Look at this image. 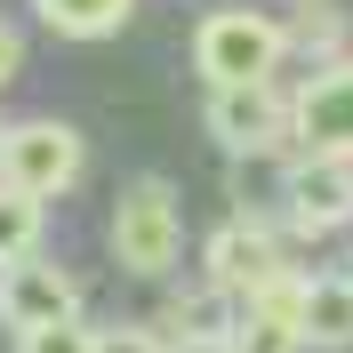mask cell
I'll return each instance as SVG.
<instances>
[{"label":"cell","instance_id":"19","mask_svg":"<svg viewBox=\"0 0 353 353\" xmlns=\"http://www.w3.org/2000/svg\"><path fill=\"white\" fill-rule=\"evenodd\" d=\"M345 273H353V257H345Z\"/></svg>","mask_w":353,"mask_h":353},{"label":"cell","instance_id":"10","mask_svg":"<svg viewBox=\"0 0 353 353\" xmlns=\"http://www.w3.org/2000/svg\"><path fill=\"white\" fill-rule=\"evenodd\" d=\"M297 330H305V353H345L353 345V273H305Z\"/></svg>","mask_w":353,"mask_h":353},{"label":"cell","instance_id":"9","mask_svg":"<svg viewBox=\"0 0 353 353\" xmlns=\"http://www.w3.org/2000/svg\"><path fill=\"white\" fill-rule=\"evenodd\" d=\"M233 305H241L233 289L201 281V289H185V297H169V305H161L153 330L169 337V345H233V321H241Z\"/></svg>","mask_w":353,"mask_h":353},{"label":"cell","instance_id":"17","mask_svg":"<svg viewBox=\"0 0 353 353\" xmlns=\"http://www.w3.org/2000/svg\"><path fill=\"white\" fill-rule=\"evenodd\" d=\"M176 353H233V345H176Z\"/></svg>","mask_w":353,"mask_h":353},{"label":"cell","instance_id":"8","mask_svg":"<svg viewBox=\"0 0 353 353\" xmlns=\"http://www.w3.org/2000/svg\"><path fill=\"white\" fill-rule=\"evenodd\" d=\"M297 145L305 153H345L353 161V57L321 65L297 88Z\"/></svg>","mask_w":353,"mask_h":353},{"label":"cell","instance_id":"2","mask_svg":"<svg viewBox=\"0 0 353 353\" xmlns=\"http://www.w3.org/2000/svg\"><path fill=\"white\" fill-rule=\"evenodd\" d=\"M289 57V24H273L265 8H209L193 24V72L209 88L273 81V65Z\"/></svg>","mask_w":353,"mask_h":353},{"label":"cell","instance_id":"1","mask_svg":"<svg viewBox=\"0 0 353 353\" xmlns=\"http://www.w3.org/2000/svg\"><path fill=\"white\" fill-rule=\"evenodd\" d=\"M112 265H129L137 281H161V273H176V257H185V209H176V185L169 176H137L129 193L112 201Z\"/></svg>","mask_w":353,"mask_h":353},{"label":"cell","instance_id":"12","mask_svg":"<svg viewBox=\"0 0 353 353\" xmlns=\"http://www.w3.org/2000/svg\"><path fill=\"white\" fill-rule=\"evenodd\" d=\"M41 225H48V201L0 176V273L24 265V257H41Z\"/></svg>","mask_w":353,"mask_h":353},{"label":"cell","instance_id":"15","mask_svg":"<svg viewBox=\"0 0 353 353\" xmlns=\"http://www.w3.org/2000/svg\"><path fill=\"white\" fill-rule=\"evenodd\" d=\"M289 41H321V48H337V8H330V0H305V17L289 24Z\"/></svg>","mask_w":353,"mask_h":353},{"label":"cell","instance_id":"11","mask_svg":"<svg viewBox=\"0 0 353 353\" xmlns=\"http://www.w3.org/2000/svg\"><path fill=\"white\" fill-rule=\"evenodd\" d=\"M32 17L48 32H65V41H105V32H121L137 17V0H32Z\"/></svg>","mask_w":353,"mask_h":353},{"label":"cell","instance_id":"13","mask_svg":"<svg viewBox=\"0 0 353 353\" xmlns=\"http://www.w3.org/2000/svg\"><path fill=\"white\" fill-rule=\"evenodd\" d=\"M17 353H97V330H88V321H57V330L17 337Z\"/></svg>","mask_w":353,"mask_h":353},{"label":"cell","instance_id":"4","mask_svg":"<svg viewBox=\"0 0 353 353\" xmlns=\"http://www.w3.org/2000/svg\"><path fill=\"white\" fill-rule=\"evenodd\" d=\"M209 137L241 161L281 153V137H297V97H281L273 81H241V88H209Z\"/></svg>","mask_w":353,"mask_h":353},{"label":"cell","instance_id":"18","mask_svg":"<svg viewBox=\"0 0 353 353\" xmlns=\"http://www.w3.org/2000/svg\"><path fill=\"white\" fill-rule=\"evenodd\" d=\"M0 145H8V129H0Z\"/></svg>","mask_w":353,"mask_h":353},{"label":"cell","instance_id":"16","mask_svg":"<svg viewBox=\"0 0 353 353\" xmlns=\"http://www.w3.org/2000/svg\"><path fill=\"white\" fill-rule=\"evenodd\" d=\"M17 72H24V32H17L8 17H0V88L17 81Z\"/></svg>","mask_w":353,"mask_h":353},{"label":"cell","instance_id":"5","mask_svg":"<svg viewBox=\"0 0 353 353\" xmlns=\"http://www.w3.org/2000/svg\"><path fill=\"white\" fill-rule=\"evenodd\" d=\"M201 265H209V281L217 289H233V297H265L273 281H289V249H281V233L265 217H233V225H217L209 233V249H201Z\"/></svg>","mask_w":353,"mask_h":353},{"label":"cell","instance_id":"14","mask_svg":"<svg viewBox=\"0 0 353 353\" xmlns=\"http://www.w3.org/2000/svg\"><path fill=\"white\" fill-rule=\"evenodd\" d=\"M97 353H176L153 321H121V330H97Z\"/></svg>","mask_w":353,"mask_h":353},{"label":"cell","instance_id":"3","mask_svg":"<svg viewBox=\"0 0 353 353\" xmlns=\"http://www.w3.org/2000/svg\"><path fill=\"white\" fill-rule=\"evenodd\" d=\"M81 169H88V145H81V129H72V121H48V112L8 121V145H0V176H8V185L57 201V193H72V185H81Z\"/></svg>","mask_w":353,"mask_h":353},{"label":"cell","instance_id":"7","mask_svg":"<svg viewBox=\"0 0 353 353\" xmlns=\"http://www.w3.org/2000/svg\"><path fill=\"white\" fill-rule=\"evenodd\" d=\"M281 217L297 233H337L353 225V161L345 153H305L281 185Z\"/></svg>","mask_w":353,"mask_h":353},{"label":"cell","instance_id":"6","mask_svg":"<svg viewBox=\"0 0 353 353\" xmlns=\"http://www.w3.org/2000/svg\"><path fill=\"white\" fill-rule=\"evenodd\" d=\"M0 321H8V337L81 321V281H72L65 265H41V257L8 265V273H0Z\"/></svg>","mask_w":353,"mask_h":353}]
</instances>
